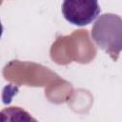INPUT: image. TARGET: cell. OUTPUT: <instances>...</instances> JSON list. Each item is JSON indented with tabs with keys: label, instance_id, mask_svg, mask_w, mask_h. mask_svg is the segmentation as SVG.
Instances as JSON below:
<instances>
[{
	"label": "cell",
	"instance_id": "cell-1",
	"mask_svg": "<svg viewBox=\"0 0 122 122\" xmlns=\"http://www.w3.org/2000/svg\"><path fill=\"white\" fill-rule=\"evenodd\" d=\"M100 6L96 1H64L62 14L71 24L83 27L91 24L99 15Z\"/></svg>",
	"mask_w": 122,
	"mask_h": 122
},
{
	"label": "cell",
	"instance_id": "cell-2",
	"mask_svg": "<svg viewBox=\"0 0 122 122\" xmlns=\"http://www.w3.org/2000/svg\"><path fill=\"white\" fill-rule=\"evenodd\" d=\"M115 14H103L94 23L92 36L95 43L106 51L112 54L114 51V19Z\"/></svg>",
	"mask_w": 122,
	"mask_h": 122
},
{
	"label": "cell",
	"instance_id": "cell-3",
	"mask_svg": "<svg viewBox=\"0 0 122 122\" xmlns=\"http://www.w3.org/2000/svg\"><path fill=\"white\" fill-rule=\"evenodd\" d=\"M0 122H39L29 112L17 106L7 107L0 111Z\"/></svg>",
	"mask_w": 122,
	"mask_h": 122
},
{
	"label": "cell",
	"instance_id": "cell-4",
	"mask_svg": "<svg viewBox=\"0 0 122 122\" xmlns=\"http://www.w3.org/2000/svg\"><path fill=\"white\" fill-rule=\"evenodd\" d=\"M3 30H4V29H3V25H2V22H1V20H0V39H1V37H2Z\"/></svg>",
	"mask_w": 122,
	"mask_h": 122
}]
</instances>
